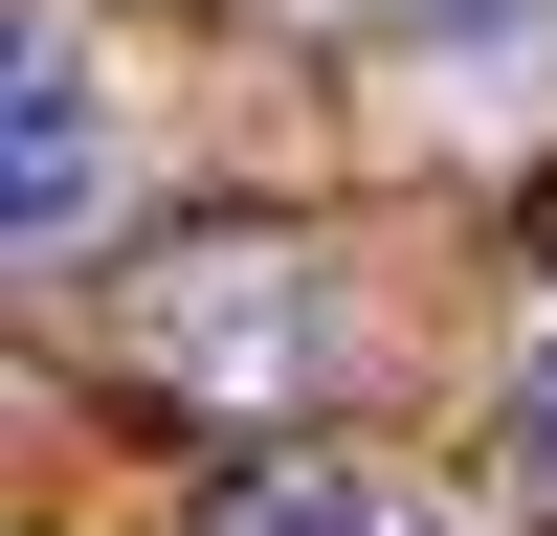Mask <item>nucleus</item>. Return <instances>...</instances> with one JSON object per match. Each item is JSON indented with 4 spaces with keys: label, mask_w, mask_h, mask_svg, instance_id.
Segmentation results:
<instances>
[{
    "label": "nucleus",
    "mask_w": 557,
    "mask_h": 536,
    "mask_svg": "<svg viewBox=\"0 0 557 536\" xmlns=\"http://www.w3.org/2000/svg\"><path fill=\"white\" fill-rule=\"evenodd\" d=\"M312 336H335V313H312L290 246H201L178 291H134V357H157V380H201V402H290Z\"/></svg>",
    "instance_id": "f257e3e1"
},
{
    "label": "nucleus",
    "mask_w": 557,
    "mask_h": 536,
    "mask_svg": "<svg viewBox=\"0 0 557 536\" xmlns=\"http://www.w3.org/2000/svg\"><path fill=\"white\" fill-rule=\"evenodd\" d=\"M23 179H0V202H23V268H67L89 223H112V179H134V112H112V68H89L67 23H23Z\"/></svg>",
    "instance_id": "f03ea898"
},
{
    "label": "nucleus",
    "mask_w": 557,
    "mask_h": 536,
    "mask_svg": "<svg viewBox=\"0 0 557 536\" xmlns=\"http://www.w3.org/2000/svg\"><path fill=\"white\" fill-rule=\"evenodd\" d=\"M424 89H557V0H357Z\"/></svg>",
    "instance_id": "7ed1b4c3"
},
{
    "label": "nucleus",
    "mask_w": 557,
    "mask_h": 536,
    "mask_svg": "<svg viewBox=\"0 0 557 536\" xmlns=\"http://www.w3.org/2000/svg\"><path fill=\"white\" fill-rule=\"evenodd\" d=\"M201 536H401V491H380V470H312V447H268V470L201 491Z\"/></svg>",
    "instance_id": "20e7f679"
},
{
    "label": "nucleus",
    "mask_w": 557,
    "mask_h": 536,
    "mask_svg": "<svg viewBox=\"0 0 557 536\" xmlns=\"http://www.w3.org/2000/svg\"><path fill=\"white\" fill-rule=\"evenodd\" d=\"M513 425H535V470H557V313L513 336Z\"/></svg>",
    "instance_id": "39448f33"
}]
</instances>
